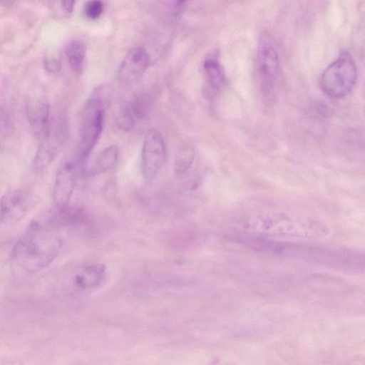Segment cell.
Segmentation results:
<instances>
[{
	"label": "cell",
	"mask_w": 365,
	"mask_h": 365,
	"mask_svg": "<svg viewBox=\"0 0 365 365\" xmlns=\"http://www.w3.org/2000/svg\"><path fill=\"white\" fill-rule=\"evenodd\" d=\"M357 79V67L351 54L341 51L322 72L319 86L329 97L341 98L353 89Z\"/></svg>",
	"instance_id": "3"
},
{
	"label": "cell",
	"mask_w": 365,
	"mask_h": 365,
	"mask_svg": "<svg viewBox=\"0 0 365 365\" xmlns=\"http://www.w3.org/2000/svg\"><path fill=\"white\" fill-rule=\"evenodd\" d=\"M205 76L204 92L207 97H213L220 93L225 82L224 69L220 61L213 57H209L203 63Z\"/></svg>",
	"instance_id": "13"
},
{
	"label": "cell",
	"mask_w": 365,
	"mask_h": 365,
	"mask_svg": "<svg viewBox=\"0 0 365 365\" xmlns=\"http://www.w3.org/2000/svg\"><path fill=\"white\" fill-rule=\"evenodd\" d=\"M243 243L257 251L289 255L297 258L318 259L324 264H339L340 260H346L349 254L347 252H335L322 250L318 247H309L302 245H292L286 242H275L262 238L247 237Z\"/></svg>",
	"instance_id": "4"
},
{
	"label": "cell",
	"mask_w": 365,
	"mask_h": 365,
	"mask_svg": "<svg viewBox=\"0 0 365 365\" xmlns=\"http://www.w3.org/2000/svg\"><path fill=\"white\" fill-rule=\"evenodd\" d=\"M26 115L31 129L38 140L42 141L50 135V108L46 99L34 98L29 101Z\"/></svg>",
	"instance_id": "11"
},
{
	"label": "cell",
	"mask_w": 365,
	"mask_h": 365,
	"mask_svg": "<svg viewBox=\"0 0 365 365\" xmlns=\"http://www.w3.org/2000/svg\"><path fill=\"white\" fill-rule=\"evenodd\" d=\"M104 106L101 98L93 97L84 105L80 123L78 161L85 160L97 143L103 130Z\"/></svg>",
	"instance_id": "5"
},
{
	"label": "cell",
	"mask_w": 365,
	"mask_h": 365,
	"mask_svg": "<svg viewBox=\"0 0 365 365\" xmlns=\"http://www.w3.org/2000/svg\"><path fill=\"white\" fill-rule=\"evenodd\" d=\"M166 158V148L161 133L155 129L145 135L142 153L141 170L144 178L153 180L162 168Z\"/></svg>",
	"instance_id": "7"
},
{
	"label": "cell",
	"mask_w": 365,
	"mask_h": 365,
	"mask_svg": "<svg viewBox=\"0 0 365 365\" xmlns=\"http://www.w3.org/2000/svg\"><path fill=\"white\" fill-rule=\"evenodd\" d=\"M66 55L71 68L76 73H81L85 64L86 49L83 43L73 40L66 48Z\"/></svg>",
	"instance_id": "15"
},
{
	"label": "cell",
	"mask_w": 365,
	"mask_h": 365,
	"mask_svg": "<svg viewBox=\"0 0 365 365\" xmlns=\"http://www.w3.org/2000/svg\"><path fill=\"white\" fill-rule=\"evenodd\" d=\"M242 227L255 235L300 239H318L329 235L327 227L318 220L298 214L265 212L242 220Z\"/></svg>",
	"instance_id": "1"
},
{
	"label": "cell",
	"mask_w": 365,
	"mask_h": 365,
	"mask_svg": "<svg viewBox=\"0 0 365 365\" xmlns=\"http://www.w3.org/2000/svg\"><path fill=\"white\" fill-rule=\"evenodd\" d=\"M34 205V197L29 189L16 188L6 192L0 200V221L14 224L21 220Z\"/></svg>",
	"instance_id": "8"
},
{
	"label": "cell",
	"mask_w": 365,
	"mask_h": 365,
	"mask_svg": "<svg viewBox=\"0 0 365 365\" xmlns=\"http://www.w3.org/2000/svg\"><path fill=\"white\" fill-rule=\"evenodd\" d=\"M118 154L119 150L115 145L103 149L96 158L92 173H101L112 168L117 162Z\"/></svg>",
	"instance_id": "16"
},
{
	"label": "cell",
	"mask_w": 365,
	"mask_h": 365,
	"mask_svg": "<svg viewBox=\"0 0 365 365\" xmlns=\"http://www.w3.org/2000/svg\"><path fill=\"white\" fill-rule=\"evenodd\" d=\"M61 143L57 137L50 135L41 141L34 160V167L37 170L46 168L61 150Z\"/></svg>",
	"instance_id": "14"
},
{
	"label": "cell",
	"mask_w": 365,
	"mask_h": 365,
	"mask_svg": "<svg viewBox=\"0 0 365 365\" xmlns=\"http://www.w3.org/2000/svg\"><path fill=\"white\" fill-rule=\"evenodd\" d=\"M73 284L82 289L100 286L106 277V268L101 264H88L78 267L72 273Z\"/></svg>",
	"instance_id": "12"
},
{
	"label": "cell",
	"mask_w": 365,
	"mask_h": 365,
	"mask_svg": "<svg viewBox=\"0 0 365 365\" xmlns=\"http://www.w3.org/2000/svg\"><path fill=\"white\" fill-rule=\"evenodd\" d=\"M63 9L68 13H71L74 7V1H63L61 2Z\"/></svg>",
	"instance_id": "21"
},
{
	"label": "cell",
	"mask_w": 365,
	"mask_h": 365,
	"mask_svg": "<svg viewBox=\"0 0 365 365\" xmlns=\"http://www.w3.org/2000/svg\"><path fill=\"white\" fill-rule=\"evenodd\" d=\"M78 163H65L58 170L53 185V200L57 207L67 206L73 194L77 178Z\"/></svg>",
	"instance_id": "10"
},
{
	"label": "cell",
	"mask_w": 365,
	"mask_h": 365,
	"mask_svg": "<svg viewBox=\"0 0 365 365\" xmlns=\"http://www.w3.org/2000/svg\"><path fill=\"white\" fill-rule=\"evenodd\" d=\"M195 158V150L189 145L182 146L175 155L174 172L180 176L189 170Z\"/></svg>",
	"instance_id": "17"
},
{
	"label": "cell",
	"mask_w": 365,
	"mask_h": 365,
	"mask_svg": "<svg viewBox=\"0 0 365 365\" xmlns=\"http://www.w3.org/2000/svg\"><path fill=\"white\" fill-rule=\"evenodd\" d=\"M63 240L54 230L33 221L16 242L12 259L27 272H36L49 266L58 255Z\"/></svg>",
	"instance_id": "2"
},
{
	"label": "cell",
	"mask_w": 365,
	"mask_h": 365,
	"mask_svg": "<svg viewBox=\"0 0 365 365\" xmlns=\"http://www.w3.org/2000/svg\"><path fill=\"white\" fill-rule=\"evenodd\" d=\"M257 68L262 94L267 101H273L278 90L279 62L277 51L269 41H263L259 46Z\"/></svg>",
	"instance_id": "6"
},
{
	"label": "cell",
	"mask_w": 365,
	"mask_h": 365,
	"mask_svg": "<svg viewBox=\"0 0 365 365\" xmlns=\"http://www.w3.org/2000/svg\"><path fill=\"white\" fill-rule=\"evenodd\" d=\"M104 5L101 1H89L86 3L83 13L91 20L98 19L103 12Z\"/></svg>",
	"instance_id": "19"
},
{
	"label": "cell",
	"mask_w": 365,
	"mask_h": 365,
	"mask_svg": "<svg viewBox=\"0 0 365 365\" xmlns=\"http://www.w3.org/2000/svg\"><path fill=\"white\" fill-rule=\"evenodd\" d=\"M135 118L128 104L120 109L116 118L118 126L125 131L130 130L135 125Z\"/></svg>",
	"instance_id": "18"
},
{
	"label": "cell",
	"mask_w": 365,
	"mask_h": 365,
	"mask_svg": "<svg viewBox=\"0 0 365 365\" xmlns=\"http://www.w3.org/2000/svg\"><path fill=\"white\" fill-rule=\"evenodd\" d=\"M150 57L147 51L140 46L130 48L123 59L118 71V78L123 84L138 80L147 69Z\"/></svg>",
	"instance_id": "9"
},
{
	"label": "cell",
	"mask_w": 365,
	"mask_h": 365,
	"mask_svg": "<svg viewBox=\"0 0 365 365\" xmlns=\"http://www.w3.org/2000/svg\"><path fill=\"white\" fill-rule=\"evenodd\" d=\"M44 66L51 73H57L61 70V61L53 53H47L44 57Z\"/></svg>",
	"instance_id": "20"
}]
</instances>
